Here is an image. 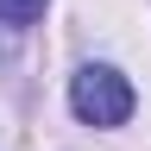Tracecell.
Segmentation results:
<instances>
[{"label":"cell","mask_w":151,"mask_h":151,"mask_svg":"<svg viewBox=\"0 0 151 151\" xmlns=\"http://www.w3.org/2000/svg\"><path fill=\"white\" fill-rule=\"evenodd\" d=\"M69 107L82 126H126L132 107H139V94H132V82L113 63H88L69 76Z\"/></svg>","instance_id":"1"},{"label":"cell","mask_w":151,"mask_h":151,"mask_svg":"<svg viewBox=\"0 0 151 151\" xmlns=\"http://www.w3.org/2000/svg\"><path fill=\"white\" fill-rule=\"evenodd\" d=\"M50 0H0V25H32Z\"/></svg>","instance_id":"2"}]
</instances>
